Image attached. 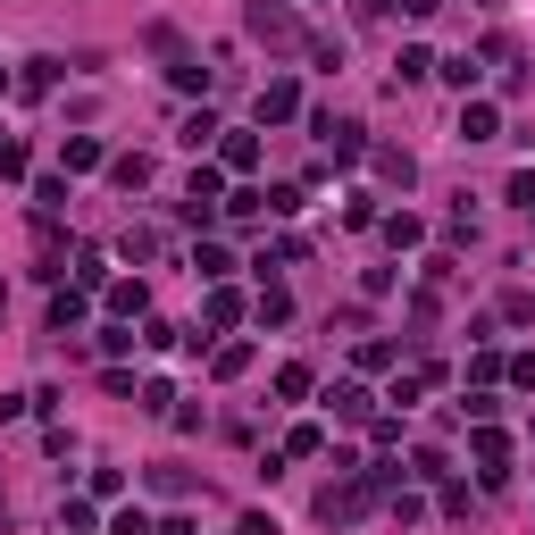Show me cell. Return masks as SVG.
<instances>
[{"mask_svg": "<svg viewBox=\"0 0 535 535\" xmlns=\"http://www.w3.org/2000/svg\"><path fill=\"white\" fill-rule=\"evenodd\" d=\"M377 469H343L335 485H318V527H352V519H368L377 510Z\"/></svg>", "mask_w": 535, "mask_h": 535, "instance_id": "obj_1", "label": "cell"}, {"mask_svg": "<svg viewBox=\"0 0 535 535\" xmlns=\"http://www.w3.org/2000/svg\"><path fill=\"white\" fill-rule=\"evenodd\" d=\"M243 26H251V42H268L276 59H301V51H310V34H301V17L285 9V0H251Z\"/></svg>", "mask_w": 535, "mask_h": 535, "instance_id": "obj_2", "label": "cell"}, {"mask_svg": "<svg viewBox=\"0 0 535 535\" xmlns=\"http://www.w3.org/2000/svg\"><path fill=\"white\" fill-rule=\"evenodd\" d=\"M310 134H318L335 159H360V151H368V143H360V126H352V118H335V109H310Z\"/></svg>", "mask_w": 535, "mask_h": 535, "instance_id": "obj_3", "label": "cell"}, {"mask_svg": "<svg viewBox=\"0 0 535 535\" xmlns=\"http://www.w3.org/2000/svg\"><path fill=\"white\" fill-rule=\"evenodd\" d=\"M218 218V168H193V184H184V226H209Z\"/></svg>", "mask_w": 535, "mask_h": 535, "instance_id": "obj_4", "label": "cell"}, {"mask_svg": "<svg viewBox=\"0 0 535 535\" xmlns=\"http://www.w3.org/2000/svg\"><path fill=\"white\" fill-rule=\"evenodd\" d=\"M469 452H477V477H485V485H502V477H510V435L477 427V444H469Z\"/></svg>", "mask_w": 535, "mask_h": 535, "instance_id": "obj_5", "label": "cell"}, {"mask_svg": "<svg viewBox=\"0 0 535 535\" xmlns=\"http://www.w3.org/2000/svg\"><path fill=\"white\" fill-rule=\"evenodd\" d=\"M494 134H502V109L469 92V101H460V143H494Z\"/></svg>", "mask_w": 535, "mask_h": 535, "instance_id": "obj_6", "label": "cell"}, {"mask_svg": "<svg viewBox=\"0 0 535 535\" xmlns=\"http://www.w3.org/2000/svg\"><path fill=\"white\" fill-rule=\"evenodd\" d=\"M293 109H301V84H293V76H276V84L260 92V118L276 126V118H293Z\"/></svg>", "mask_w": 535, "mask_h": 535, "instance_id": "obj_7", "label": "cell"}, {"mask_svg": "<svg viewBox=\"0 0 535 535\" xmlns=\"http://www.w3.org/2000/svg\"><path fill=\"white\" fill-rule=\"evenodd\" d=\"M218 159H226L235 176H251V168H260V134H226V143H218Z\"/></svg>", "mask_w": 535, "mask_h": 535, "instance_id": "obj_8", "label": "cell"}, {"mask_svg": "<svg viewBox=\"0 0 535 535\" xmlns=\"http://www.w3.org/2000/svg\"><path fill=\"white\" fill-rule=\"evenodd\" d=\"M368 159H377V176H385V184H402V193H410V176H418V159H410V151H393V143H385V151H368Z\"/></svg>", "mask_w": 535, "mask_h": 535, "instance_id": "obj_9", "label": "cell"}, {"mask_svg": "<svg viewBox=\"0 0 535 535\" xmlns=\"http://www.w3.org/2000/svg\"><path fill=\"white\" fill-rule=\"evenodd\" d=\"M101 134H67V176H84V168H101Z\"/></svg>", "mask_w": 535, "mask_h": 535, "instance_id": "obj_10", "label": "cell"}, {"mask_svg": "<svg viewBox=\"0 0 535 535\" xmlns=\"http://www.w3.org/2000/svg\"><path fill=\"white\" fill-rule=\"evenodd\" d=\"M84 327V293H51V335H76Z\"/></svg>", "mask_w": 535, "mask_h": 535, "instance_id": "obj_11", "label": "cell"}, {"mask_svg": "<svg viewBox=\"0 0 535 535\" xmlns=\"http://www.w3.org/2000/svg\"><path fill=\"white\" fill-rule=\"evenodd\" d=\"M109 176H118L126 193H143V184H151V159H143V151H126V159H109Z\"/></svg>", "mask_w": 535, "mask_h": 535, "instance_id": "obj_12", "label": "cell"}, {"mask_svg": "<svg viewBox=\"0 0 535 535\" xmlns=\"http://www.w3.org/2000/svg\"><path fill=\"white\" fill-rule=\"evenodd\" d=\"M193 276H209V285H226V276H235V260H226L218 243H201V251H193Z\"/></svg>", "mask_w": 535, "mask_h": 535, "instance_id": "obj_13", "label": "cell"}, {"mask_svg": "<svg viewBox=\"0 0 535 535\" xmlns=\"http://www.w3.org/2000/svg\"><path fill=\"white\" fill-rule=\"evenodd\" d=\"M51 84H59V59H26V76H17V92L34 101V92H51Z\"/></svg>", "mask_w": 535, "mask_h": 535, "instance_id": "obj_14", "label": "cell"}, {"mask_svg": "<svg viewBox=\"0 0 535 535\" xmlns=\"http://www.w3.org/2000/svg\"><path fill=\"white\" fill-rule=\"evenodd\" d=\"M485 67H502V76H519V42H510V34H485Z\"/></svg>", "mask_w": 535, "mask_h": 535, "instance_id": "obj_15", "label": "cell"}, {"mask_svg": "<svg viewBox=\"0 0 535 535\" xmlns=\"http://www.w3.org/2000/svg\"><path fill=\"white\" fill-rule=\"evenodd\" d=\"M276 393H285V402H310V368L285 360V368H276Z\"/></svg>", "mask_w": 535, "mask_h": 535, "instance_id": "obj_16", "label": "cell"}, {"mask_svg": "<svg viewBox=\"0 0 535 535\" xmlns=\"http://www.w3.org/2000/svg\"><path fill=\"white\" fill-rule=\"evenodd\" d=\"M143 301H151L143 276H134V285H109V310H118V318H143Z\"/></svg>", "mask_w": 535, "mask_h": 535, "instance_id": "obj_17", "label": "cell"}, {"mask_svg": "<svg viewBox=\"0 0 535 535\" xmlns=\"http://www.w3.org/2000/svg\"><path fill=\"white\" fill-rule=\"evenodd\" d=\"M285 318H293V293L268 285V293H260V327H285Z\"/></svg>", "mask_w": 535, "mask_h": 535, "instance_id": "obj_18", "label": "cell"}, {"mask_svg": "<svg viewBox=\"0 0 535 535\" xmlns=\"http://www.w3.org/2000/svg\"><path fill=\"white\" fill-rule=\"evenodd\" d=\"M118 251H126V260H159V235H151V226H126Z\"/></svg>", "mask_w": 535, "mask_h": 535, "instance_id": "obj_19", "label": "cell"}, {"mask_svg": "<svg viewBox=\"0 0 535 535\" xmlns=\"http://www.w3.org/2000/svg\"><path fill=\"white\" fill-rule=\"evenodd\" d=\"M435 76V51H418V42H410V51H402V76H393V84H427Z\"/></svg>", "mask_w": 535, "mask_h": 535, "instance_id": "obj_20", "label": "cell"}, {"mask_svg": "<svg viewBox=\"0 0 535 535\" xmlns=\"http://www.w3.org/2000/svg\"><path fill=\"white\" fill-rule=\"evenodd\" d=\"M327 402H335V418H368V385H335Z\"/></svg>", "mask_w": 535, "mask_h": 535, "instance_id": "obj_21", "label": "cell"}, {"mask_svg": "<svg viewBox=\"0 0 535 535\" xmlns=\"http://www.w3.org/2000/svg\"><path fill=\"white\" fill-rule=\"evenodd\" d=\"M235 318H243V301L226 293V285H209V327H235Z\"/></svg>", "mask_w": 535, "mask_h": 535, "instance_id": "obj_22", "label": "cell"}, {"mask_svg": "<svg viewBox=\"0 0 535 535\" xmlns=\"http://www.w3.org/2000/svg\"><path fill=\"white\" fill-rule=\"evenodd\" d=\"M209 368H218V377H243V368H251V343H218V360H209Z\"/></svg>", "mask_w": 535, "mask_h": 535, "instance_id": "obj_23", "label": "cell"}, {"mask_svg": "<svg viewBox=\"0 0 535 535\" xmlns=\"http://www.w3.org/2000/svg\"><path fill=\"white\" fill-rule=\"evenodd\" d=\"M218 134H226L218 118H184V151H209V143H218Z\"/></svg>", "mask_w": 535, "mask_h": 535, "instance_id": "obj_24", "label": "cell"}, {"mask_svg": "<svg viewBox=\"0 0 535 535\" xmlns=\"http://www.w3.org/2000/svg\"><path fill=\"white\" fill-rule=\"evenodd\" d=\"M418 235H427V226H418V218H410V209H402V218H385V243H393V251H410Z\"/></svg>", "mask_w": 535, "mask_h": 535, "instance_id": "obj_25", "label": "cell"}, {"mask_svg": "<svg viewBox=\"0 0 535 535\" xmlns=\"http://www.w3.org/2000/svg\"><path fill=\"white\" fill-rule=\"evenodd\" d=\"M402 477H418V485H435V477H444V452H435V444H427V452H410V469H402Z\"/></svg>", "mask_w": 535, "mask_h": 535, "instance_id": "obj_26", "label": "cell"}, {"mask_svg": "<svg viewBox=\"0 0 535 535\" xmlns=\"http://www.w3.org/2000/svg\"><path fill=\"white\" fill-rule=\"evenodd\" d=\"M34 209H42V218H51V209H67V176H42V184H34Z\"/></svg>", "mask_w": 535, "mask_h": 535, "instance_id": "obj_27", "label": "cell"}, {"mask_svg": "<svg viewBox=\"0 0 535 535\" xmlns=\"http://www.w3.org/2000/svg\"><path fill=\"white\" fill-rule=\"evenodd\" d=\"M435 67H444V76H452L460 92H477V76H485V67H477V59H435Z\"/></svg>", "mask_w": 535, "mask_h": 535, "instance_id": "obj_28", "label": "cell"}, {"mask_svg": "<svg viewBox=\"0 0 535 535\" xmlns=\"http://www.w3.org/2000/svg\"><path fill=\"white\" fill-rule=\"evenodd\" d=\"M109 535H159V527L143 519V510H118V519H109Z\"/></svg>", "mask_w": 535, "mask_h": 535, "instance_id": "obj_29", "label": "cell"}, {"mask_svg": "<svg viewBox=\"0 0 535 535\" xmlns=\"http://www.w3.org/2000/svg\"><path fill=\"white\" fill-rule=\"evenodd\" d=\"M34 159H26V143H0V176H26Z\"/></svg>", "mask_w": 535, "mask_h": 535, "instance_id": "obj_30", "label": "cell"}, {"mask_svg": "<svg viewBox=\"0 0 535 535\" xmlns=\"http://www.w3.org/2000/svg\"><path fill=\"white\" fill-rule=\"evenodd\" d=\"M510 201H519V209H535V168H519V176H510Z\"/></svg>", "mask_w": 535, "mask_h": 535, "instance_id": "obj_31", "label": "cell"}, {"mask_svg": "<svg viewBox=\"0 0 535 535\" xmlns=\"http://www.w3.org/2000/svg\"><path fill=\"white\" fill-rule=\"evenodd\" d=\"M235 535H276V519H260V510H251V519H243Z\"/></svg>", "mask_w": 535, "mask_h": 535, "instance_id": "obj_32", "label": "cell"}, {"mask_svg": "<svg viewBox=\"0 0 535 535\" xmlns=\"http://www.w3.org/2000/svg\"><path fill=\"white\" fill-rule=\"evenodd\" d=\"M435 9H444V0H402V17H435Z\"/></svg>", "mask_w": 535, "mask_h": 535, "instance_id": "obj_33", "label": "cell"}, {"mask_svg": "<svg viewBox=\"0 0 535 535\" xmlns=\"http://www.w3.org/2000/svg\"><path fill=\"white\" fill-rule=\"evenodd\" d=\"M0 92H9V67H0Z\"/></svg>", "mask_w": 535, "mask_h": 535, "instance_id": "obj_34", "label": "cell"}]
</instances>
